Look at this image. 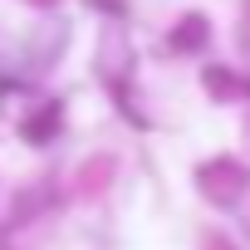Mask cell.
I'll return each instance as SVG.
<instances>
[{"instance_id": "5b68a950", "label": "cell", "mask_w": 250, "mask_h": 250, "mask_svg": "<svg viewBox=\"0 0 250 250\" xmlns=\"http://www.w3.org/2000/svg\"><path fill=\"white\" fill-rule=\"evenodd\" d=\"M35 5H54V0H35Z\"/></svg>"}, {"instance_id": "3957f363", "label": "cell", "mask_w": 250, "mask_h": 250, "mask_svg": "<svg viewBox=\"0 0 250 250\" xmlns=\"http://www.w3.org/2000/svg\"><path fill=\"white\" fill-rule=\"evenodd\" d=\"M54 123H59V103H49L40 123H25V138H49V133H54Z\"/></svg>"}, {"instance_id": "277c9868", "label": "cell", "mask_w": 250, "mask_h": 250, "mask_svg": "<svg viewBox=\"0 0 250 250\" xmlns=\"http://www.w3.org/2000/svg\"><path fill=\"white\" fill-rule=\"evenodd\" d=\"M206 88H211V93H235V79L221 74V69H206Z\"/></svg>"}, {"instance_id": "7a4b0ae2", "label": "cell", "mask_w": 250, "mask_h": 250, "mask_svg": "<svg viewBox=\"0 0 250 250\" xmlns=\"http://www.w3.org/2000/svg\"><path fill=\"white\" fill-rule=\"evenodd\" d=\"M201 44H206V20H201V15H187V20H177L172 49H201Z\"/></svg>"}, {"instance_id": "6da1fadb", "label": "cell", "mask_w": 250, "mask_h": 250, "mask_svg": "<svg viewBox=\"0 0 250 250\" xmlns=\"http://www.w3.org/2000/svg\"><path fill=\"white\" fill-rule=\"evenodd\" d=\"M245 182H250V172H245L235 157H216V162H206V167L196 172V187H201V196H206L211 206H235L240 191H245Z\"/></svg>"}]
</instances>
